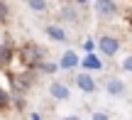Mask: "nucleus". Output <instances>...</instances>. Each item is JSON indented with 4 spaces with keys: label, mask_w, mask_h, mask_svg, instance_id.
I'll return each instance as SVG.
<instances>
[{
    "label": "nucleus",
    "mask_w": 132,
    "mask_h": 120,
    "mask_svg": "<svg viewBox=\"0 0 132 120\" xmlns=\"http://www.w3.org/2000/svg\"><path fill=\"white\" fill-rule=\"evenodd\" d=\"M98 47H100V52H103L105 57H115L118 49H120V42L115 37H110V34H103V37L98 39Z\"/></svg>",
    "instance_id": "obj_1"
},
{
    "label": "nucleus",
    "mask_w": 132,
    "mask_h": 120,
    "mask_svg": "<svg viewBox=\"0 0 132 120\" xmlns=\"http://www.w3.org/2000/svg\"><path fill=\"white\" fill-rule=\"evenodd\" d=\"M115 3L113 0H95V12L100 15V17H113L115 15Z\"/></svg>",
    "instance_id": "obj_2"
},
{
    "label": "nucleus",
    "mask_w": 132,
    "mask_h": 120,
    "mask_svg": "<svg viewBox=\"0 0 132 120\" xmlns=\"http://www.w3.org/2000/svg\"><path fill=\"white\" fill-rule=\"evenodd\" d=\"M76 83H78V88L83 93H95V81H93L90 74H78L76 76Z\"/></svg>",
    "instance_id": "obj_3"
},
{
    "label": "nucleus",
    "mask_w": 132,
    "mask_h": 120,
    "mask_svg": "<svg viewBox=\"0 0 132 120\" xmlns=\"http://www.w3.org/2000/svg\"><path fill=\"white\" fill-rule=\"evenodd\" d=\"M49 93H52L56 101H66V98L71 96V93H69V88H66L64 83H59V81H54L52 86H49Z\"/></svg>",
    "instance_id": "obj_4"
},
{
    "label": "nucleus",
    "mask_w": 132,
    "mask_h": 120,
    "mask_svg": "<svg viewBox=\"0 0 132 120\" xmlns=\"http://www.w3.org/2000/svg\"><path fill=\"white\" fill-rule=\"evenodd\" d=\"M105 91H108L110 96H122L125 93V83L120 81V78H110V81L105 83Z\"/></svg>",
    "instance_id": "obj_5"
},
{
    "label": "nucleus",
    "mask_w": 132,
    "mask_h": 120,
    "mask_svg": "<svg viewBox=\"0 0 132 120\" xmlns=\"http://www.w3.org/2000/svg\"><path fill=\"white\" fill-rule=\"evenodd\" d=\"M61 69H76L78 66V54L76 52H64V57H61Z\"/></svg>",
    "instance_id": "obj_6"
},
{
    "label": "nucleus",
    "mask_w": 132,
    "mask_h": 120,
    "mask_svg": "<svg viewBox=\"0 0 132 120\" xmlns=\"http://www.w3.org/2000/svg\"><path fill=\"white\" fill-rule=\"evenodd\" d=\"M47 37L54 39V42H64V39H66V32H64L61 27H54V25H52V27H47Z\"/></svg>",
    "instance_id": "obj_7"
},
{
    "label": "nucleus",
    "mask_w": 132,
    "mask_h": 120,
    "mask_svg": "<svg viewBox=\"0 0 132 120\" xmlns=\"http://www.w3.org/2000/svg\"><path fill=\"white\" fill-rule=\"evenodd\" d=\"M27 3H29V7L34 12H44L47 10V0H27Z\"/></svg>",
    "instance_id": "obj_8"
},
{
    "label": "nucleus",
    "mask_w": 132,
    "mask_h": 120,
    "mask_svg": "<svg viewBox=\"0 0 132 120\" xmlns=\"http://www.w3.org/2000/svg\"><path fill=\"white\" fill-rule=\"evenodd\" d=\"M83 66H86V69H95V71H98V69H100V61L93 57V54H90V57L83 59Z\"/></svg>",
    "instance_id": "obj_9"
},
{
    "label": "nucleus",
    "mask_w": 132,
    "mask_h": 120,
    "mask_svg": "<svg viewBox=\"0 0 132 120\" xmlns=\"http://www.w3.org/2000/svg\"><path fill=\"white\" fill-rule=\"evenodd\" d=\"M61 15H64V20H71V22L76 20V15H73V10H71V7H64V10H61Z\"/></svg>",
    "instance_id": "obj_10"
},
{
    "label": "nucleus",
    "mask_w": 132,
    "mask_h": 120,
    "mask_svg": "<svg viewBox=\"0 0 132 120\" xmlns=\"http://www.w3.org/2000/svg\"><path fill=\"white\" fill-rule=\"evenodd\" d=\"M122 69H125V71H130V74H132V57H127V59L122 61Z\"/></svg>",
    "instance_id": "obj_11"
},
{
    "label": "nucleus",
    "mask_w": 132,
    "mask_h": 120,
    "mask_svg": "<svg viewBox=\"0 0 132 120\" xmlns=\"http://www.w3.org/2000/svg\"><path fill=\"white\" fill-rule=\"evenodd\" d=\"M93 120H108V115L105 113H93Z\"/></svg>",
    "instance_id": "obj_12"
},
{
    "label": "nucleus",
    "mask_w": 132,
    "mask_h": 120,
    "mask_svg": "<svg viewBox=\"0 0 132 120\" xmlns=\"http://www.w3.org/2000/svg\"><path fill=\"white\" fill-rule=\"evenodd\" d=\"M5 101H7V96L3 93V88H0V106H5Z\"/></svg>",
    "instance_id": "obj_13"
},
{
    "label": "nucleus",
    "mask_w": 132,
    "mask_h": 120,
    "mask_svg": "<svg viewBox=\"0 0 132 120\" xmlns=\"http://www.w3.org/2000/svg\"><path fill=\"white\" fill-rule=\"evenodd\" d=\"M61 120H81V118H76V115H66V118H61Z\"/></svg>",
    "instance_id": "obj_14"
},
{
    "label": "nucleus",
    "mask_w": 132,
    "mask_h": 120,
    "mask_svg": "<svg viewBox=\"0 0 132 120\" xmlns=\"http://www.w3.org/2000/svg\"><path fill=\"white\" fill-rule=\"evenodd\" d=\"M76 3H81V5H83V3H88V0H76Z\"/></svg>",
    "instance_id": "obj_15"
}]
</instances>
